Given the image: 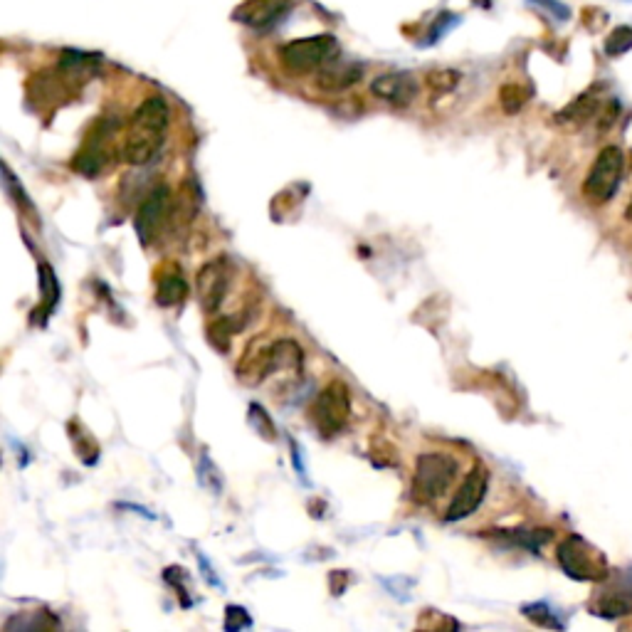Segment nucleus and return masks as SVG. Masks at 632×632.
I'll return each mask as SVG.
<instances>
[{
	"instance_id": "nucleus-1",
	"label": "nucleus",
	"mask_w": 632,
	"mask_h": 632,
	"mask_svg": "<svg viewBox=\"0 0 632 632\" xmlns=\"http://www.w3.org/2000/svg\"><path fill=\"white\" fill-rule=\"evenodd\" d=\"M168 131V104L163 97H149L139 104L124 134V161L146 166L158 156Z\"/></svg>"
},
{
	"instance_id": "nucleus-2",
	"label": "nucleus",
	"mask_w": 632,
	"mask_h": 632,
	"mask_svg": "<svg viewBox=\"0 0 632 632\" xmlns=\"http://www.w3.org/2000/svg\"><path fill=\"white\" fill-rule=\"evenodd\" d=\"M457 472H460V462L447 452H423L415 462L413 487H410L413 502L425 507V504H433L445 497L455 484Z\"/></svg>"
},
{
	"instance_id": "nucleus-3",
	"label": "nucleus",
	"mask_w": 632,
	"mask_h": 632,
	"mask_svg": "<svg viewBox=\"0 0 632 632\" xmlns=\"http://www.w3.org/2000/svg\"><path fill=\"white\" fill-rule=\"evenodd\" d=\"M558 563L563 573L573 581H605L608 578V561L603 551L588 544L583 536L571 534L558 546Z\"/></svg>"
},
{
	"instance_id": "nucleus-4",
	"label": "nucleus",
	"mask_w": 632,
	"mask_h": 632,
	"mask_svg": "<svg viewBox=\"0 0 632 632\" xmlns=\"http://www.w3.org/2000/svg\"><path fill=\"white\" fill-rule=\"evenodd\" d=\"M336 57H339V40L331 38V35H314V38L287 42L279 52L284 70H289L292 75H307V72L321 70Z\"/></svg>"
},
{
	"instance_id": "nucleus-5",
	"label": "nucleus",
	"mask_w": 632,
	"mask_h": 632,
	"mask_svg": "<svg viewBox=\"0 0 632 632\" xmlns=\"http://www.w3.org/2000/svg\"><path fill=\"white\" fill-rule=\"evenodd\" d=\"M351 420V391L344 381H331L312 405V425L329 440L344 433Z\"/></svg>"
},
{
	"instance_id": "nucleus-6",
	"label": "nucleus",
	"mask_w": 632,
	"mask_h": 632,
	"mask_svg": "<svg viewBox=\"0 0 632 632\" xmlns=\"http://www.w3.org/2000/svg\"><path fill=\"white\" fill-rule=\"evenodd\" d=\"M625 171V154L618 146H605L583 181V193L591 203H608L618 193L620 178Z\"/></svg>"
},
{
	"instance_id": "nucleus-7",
	"label": "nucleus",
	"mask_w": 632,
	"mask_h": 632,
	"mask_svg": "<svg viewBox=\"0 0 632 632\" xmlns=\"http://www.w3.org/2000/svg\"><path fill=\"white\" fill-rule=\"evenodd\" d=\"M171 205H173V196H171V188H168L166 183L151 188L149 196L141 200L139 210H136V218H134V230H136V235H139L141 245L149 247L158 240V235L163 233L166 223L171 220Z\"/></svg>"
},
{
	"instance_id": "nucleus-8",
	"label": "nucleus",
	"mask_w": 632,
	"mask_h": 632,
	"mask_svg": "<svg viewBox=\"0 0 632 632\" xmlns=\"http://www.w3.org/2000/svg\"><path fill=\"white\" fill-rule=\"evenodd\" d=\"M230 284H233V265H230L228 257H218V260L205 262L196 275V292L200 309L205 314H218V309L223 307L225 297L230 292Z\"/></svg>"
},
{
	"instance_id": "nucleus-9",
	"label": "nucleus",
	"mask_w": 632,
	"mask_h": 632,
	"mask_svg": "<svg viewBox=\"0 0 632 632\" xmlns=\"http://www.w3.org/2000/svg\"><path fill=\"white\" fill-rule=\"evenodd\" d=\"M489 489V470L484 465H474L467 472L465 482L460 484V489L452 497L450 507L445 512V521H462L467 516L474 514L479 509V504L484 502Z\"/></svg>"
},
{
	"instance_id": "nucleus-10",
	"label": "nucleus",
	"mask_w": 632,
	"mask_h": 632,
	"mask_svg": "<svg viewBox=\"0 0 632 632\" xmlns=\"http://www.w3.org/2000/svg\"><path fill=\"white\" fill-rule=\"evenodd\" d=\"M242 386H260L272 376V341H252L235 368Z\"/></svg>"
},
{
	"instance_id": "nucleus-11",
	"label": "nucleus",
	"mask_w": 632,
	"mask_h": 632,
	"mask_svg": "<svg viewBox=\"0 0 632 632\" xmlns=\"http://www.w3.org/2000/svg\"><path fill=\"white\" fill-rule=\"evenodd\" d=\"M371 92L393 107H408L418 94V82L408 72H386L371 82Z\"/></svg>"
},
{
	"instance_id": "nucleus-12",
	"label": "nucleus",
	"mask_w": 632,
	"mask_h": 632,
	"mask_svg": "<svg viewBox=\"0 0 632 632\" xmlns=\"http://www.w3.org/2000/svg\"><path fill=\"white\" fill-rule=\"evenodd\" d=\"M292 0H245L240 8L235 10V20L250 28H270L279 18L289 10Z\"/></svg>"
},
{
	"instance_id": "nucleus-13",
	"label": "nucleus",
	"mask_w": 632,
	"mask_h": 632,
	"mask_svg": "<svg viewBox=\"0 0 632 632\" xmlns=\"http://www.w3.org/2000/svg\"><path fill=\"white\" fill-rule=\"evenodd\" d=\"M591 610L598 618H620V615H632V581H618L603 593H598Z\"/></svg>"
},
{
	"instance_id": "nucleus-14",
	"label": "nucleus",
	"mask_w": 632,
	"mask_h": 632,
	"mask_svg": "<svg viewBox=\"0 0 632 632\" xmlns=\"http://www.w3.org/2000/svg\"><path fill=\"white\" fill-rule=\"evenodd\" d=\"M363 67L356 62H329L316 72V87L321 92H344V89L354 87L361 82Z\"/></svg>"
},
{
	"instance_id": "nucleus-15",
	"label": "nucleus",
	"mask_w": 632,
	"mask_h": 632,
	"mask_svg": "<svg viewBox=\"0 0 632 632\" xmlns=\"http://www.w3.org/2000/svg\"><path fill=\"white\" fill-rule=\"evenodd\" d=\"M188 282L181 267L168 265L156 275V304L158 307H178L186 302Z\"/></svg>"
},
{
	"instance_id": "nucleus-16",
	"label": "nucleus",
	"mask_w": 632,
	"mask_h": 632,
	"mask_svg": "<svg viewBox=\"0 0 632 632\" xmlns=\"http://www.w3.org/2000/svg\"><path fill=\"white\" fill-rule=\"evenodd\" d=\"M40 292H42V309L35 312V321L40 319V324H45V319L55 312L57 302H60V284H57L55 270H52L47 262L40 265Z\"/></svg>"
},
{
	"instance_id": "nucleus-17",
	"label": "nucleus",
	"mask_w": 632,
	"mask_h": 632,
	"mask_svg": "<svg viewBox=\"0 0 632 632\" xmlns=\"http://www.w3.org/2000/svg\"><path fill=\"white\" fill-rule=\"evenodd\" d=\"M242 326H245V321L235 319V316H218V319L210 321V326H208L210 344L220 351H228L230 339H233Z\"/></svg>"
},
{
	"instance_id": "nucleus-18",
	"label": "nucleus",
	"mask_w": 632,
	"mask_h": 632,
	"mask_svg": "<svg viewBox=\"0 0 632 632\" xmlns=\"http://www.w3.org/2000/svg\"><path fill=\"white\" fill-rule=\"evenodd\" d=\"M42 618H47V613H33V618H25V615H15V618H10L8 623L3 625L5 632H13V630H20V632H35V630H47V628H57L60 623H42Z\"/></svg>"
},
{
	"instance_id": "nucleus-19",
	"label": "nucleus",
	"mask_w": 632,
	"mask_h": 632,
	"mask_svg": "<svg viewBox=\"0 0 632 632\" xmlns=\"http://www.w3.org/2000/svg\"><path fill=\"white\" fill-rule=\"evenodd\" d=\"M526 99H529V92H526L524 87H519V84H504L502 92H499V102H502L504 112L507 114L519 112V109L526 104Z\"/></svg>"
},
{
	"instance_id": "nucleus-20",
	"label": "nucleus",
	"mask_w": 632,
	"mask_h": 632,
	"mask_svg": "<svg viewBox=\"0 0 632 632\" xmlns=\"http://www.w3.org/2000/svg\"><path fill=\"white\" fill-rule=\"evenodd\" d=\"M425 82H428V87L433 89L435 94H447V92H452V89L457 87V82H460V72H455V70H433V72H428Z\"/></svg>"
},
{
	"instance_id": "nucleus-21",
	"label": "nucleus",
	"mask_w": 632,
	"mask_h": 632,
	"mask_svg": "<svg viewBox=\"0 0 632 632\" xmlns=\"http://www.w3.org/2000/svg\"><path fill=\"white\" fill-rule=\"evenodd\" d=\"M628 50H632V28H615L605 40V52L610 57H618Z\"/></svg>"
},
{
	"instance_id": "nucleus-22",
	"label": "nucleus",
	"mask_w": 632,
	"mask_h": 632,
	"mask_svg": "<svg viewBox=\"0 0 632 632\" xmlns=\"http://www.w3.org/2000/svg\"><path fill=\"white\" fill-rule=\"evenodd\" d=\"M595 107H598V104H595V99L591 97V94H586V97H578L576 102H573L571 107H568L558 119L561 121H573V119L586 121L595 112Z\"/></svg>"
},
{
	"instance_id": "nucleus-23",
	"label": "nucleus",
	"mask_w": 632,
	"mask_h": 632,
	"mask_svg": "<svg viewBox=\"0 0 632 632\" xmlns=\"http://www.w3.org/2000/svg\"><path fill=\"white\" fill-rule=\"evenodd\" d=\"M250 420H252V425L257 428V433H260L262 437H267V440H275L277 430H275L270 415L265 413V408H262V405H250Z\"/></svg>"
},
{
	"instance_id": "nucleus-24",
	"label": "nucleus",
	"mask_w": 632,
	"mask_h": 632,
	"mask_svg": "<svg viewBox=\"0 0 632 632\" xmlns=\"http://www.w3.org/2000/svg\"><path fill=\"white\" fill-rule=\"evenodd\" d=\"M524 615L529 620H534L536 625H546V628H561V623H558L556 618L551 615V610L546 608L544 603H536V605H526L524 608Z\"/></svg>"
},
{
	"instance_id": "nucleus-25",
	"label": "nucleus",
	"mask_w": 632,
	"mask_h": 632,
	"mask_svg": "<svg viewBox=\"0 0 632 632\" xmlns=\"http://www.w3.org/2000/svg\"><path fill=\"white\" fill-rule=\"evenodd\" d=\"M252 620L247 618V613L242 608H235V605H230L228 608V620H225V628L228 630H240V628H250Z\"/></svg>"
},
{
	"instance_id": "nucleus-26",
	"label": "nucleus",
	"mask_w": 632,
	"mask_h": 632,
	"mask_svg": "<svg viewBox=\"0 0 632 632\" xmlns=\"http://www.w3.org/2000/svg\"><path fill=\"white\" fill-rule=\"evenodd\" d=\"M536 3L546 5V8H549L558 20H568V15H571V13H568L566 5H561V3H558V0H536Z\"/></svg>"
},
{
	"instance_id": "nucleus-27",
	"label": "nucleus",
	"mask_w": 632,
	"mask_h": 632,
	"mask_svg": "<svg viewBox=\"0 0 632 632\" xmlns=\"http://www.w3.org/2000/svg\"><path fill=\"white\" fill-rule=\"evenodd\" d=\"M625 218H628V220H632V200H630V205H628V210H625Z\"/></svg>"
}]
</instances>
